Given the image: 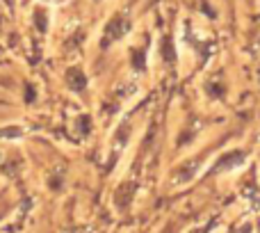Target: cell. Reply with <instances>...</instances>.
<instances>
[{
    "mask_svg": "<svg viewBox=\"0 0 260 233\" xmlns=\"http://www.w3.org/2000/svg\"><path fill=\"white\" fill-rule=\"evenodd\" d=\"M128 30V21L123 16H117L110 21V25L105 27V37H103V48L105 46H110L114 39H119V37L123 35V32Z\"/></svg>",
    "mask_w": 260,
    "mask_h": 233,
    "instance_id": "6da1fadb",
    "label": "cell"
},
{
    "mask_svg": "<svg viewBox=\"0 0 260 233\" xmlns=\"http://www.w3.org/2000/svg\"><path fill=\"white\" fill-rule=\"evenodd\" d=\"M242 158H244V153H242V151H233V153H229V156H224L219 162H217L215 171H221V169H226V167H235V165H240V162H242Z\"/></svg>",
    "mask_w": 260,
    "mask_h": 233,
    "instance_id": "7a4b0ae2",
    "label": "cell"
},
{
    "mask_svg": "<svg viewBox=\"0 0 260 233\" xmlns=\"http://www.w3.org/2000/svg\"><path fill=\"white\" fill-rule=\"evenodd\" d=\"M69 82H71V87L73 90H85V85H87V80H85V76H82V71L80 69H71V71H69Z\"/></svg>",
    "mask_w": 260,
    "mask_h": 233,
    "instance_id": "3957f363",
    "label": "cell"
},
{
    "mask_svg": "<svg viewBox=\"0 0 260 233\" xmlns=\"http://www.w3.org/2000/svg\"><path fill=\"white\" fill-rule=\"evenodd\" d=\"M133 190H135V185H133V183H128V185H123V188L117 192V203H119L121 208L130 203V194H133Z\"/></svg>",
    "mask_w": 260,
    "mask_h": 233,
    "instance_id": "277c9868",
    "label": "cell"
},
{
    "mask_svg": "<svg viewBox=\"0 0 260 233\" xmlns=\"http://www.w3.org/2000/svg\"><path fill=\"white\" fill-rule=\"evenodd\" d=\"M194 176V165L192 162H187L185 167H180L178 171H176V179H178V183H185V181H189Z\"/></svg>",
    "mask_w": 260,
    "mask_h": 233,
    "instance_id": "5b68a950",
    "label": "cell"
},
{
    "mask_svg": "<svg viewBox=\"0 0 260 233\" xmlns=\"http://www.w3.org/2000/svg\"><path fill=\"white\" fill-rule=\"evenodd\" d=\"M238 233H251V226H249V224H244V226H242V229H240Z\"/></svg>",
    "mask_w": 260,
    "mask_h": 233,
    "instance_id": "8992f818",
    "label": "cell"
}]
</instances>
